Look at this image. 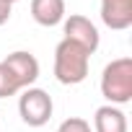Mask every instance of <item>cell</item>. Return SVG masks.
<instances>
[{
	"mask_svg": "<svg viewBox=\"0 0 132 132\" xmlns=\"http://www.w3.org/2000/svg\"><path fill=\"white\" fill-rule=\"evenodd\" d=\"M31 18L44 29L62 23L65 21V0H31Z\"/></svg>",
	"mask_w": 132,
	"mask_h": 132,
	"instance_id": "52a82bcc",
	"label": "cell"
},
{
	"mask_svg": "<svg viewBox=\"0 0 132 132\" xmlns=\"http://www.w3.org/2000/svg\"><path fill=\"white\" fill-rule=\"evenodd\" d=\"M16 93H21L18 80L13 78V73L5 68V65L0 62V98H8V96H16Z\"/></svg>",
	"mask_w": 132,
	"mask_h": 132,
	"instance_id": "9c48e42d",
	"label": "cell"
},
{
	"mask_svg": "<svg viewBox=\"0 0 132 132\" xmlns=\"http://www.w3.org/2000/svg\"><path fill=\"white\" fill-rule=\"evenodd\" d=\"M88 65H91V54L68 42V39H62L57 47H54V78L57 83L62 86H78L88 78Z\"/></svg>",
	"mask_w": 132,
	"mask_h": 132,
	"instance_id": "6da1fadb",
	"label": "cell"
},
{
	"mask_svg": "<svg viewBox=\"0 0 132 132\" xmlns=\"http://www.w3.org/2000/svg\"><path fill=\"white\" fill-rule=\"evenodd\" d=\"M11 11H13V3H11V0H0V26H3V23H8Z\"/></svg>",
	"mask_w": 132,
	"mask_h": 132,
	"instance_id": "8fae6325",
	"label": "cell"
},
{
	"mask_svg": "<svg viewBox=\"0 0 132 132\" xmlns=\"http://www.w3.org/2000/svg\"><path fill=\"white\" fill-rule=\"evenodd\" d=\"M57 132H93V129H91V122H86L83 117H68L57 127Z\"/></svg>",
	"mask_w": 132,
	"mask_h": 132,
	"instance_id": "30bf717a",
	"label": "cell"
},
{
	"mask_svg": "<svg viewBox=\"0 0 132 132\" xmlns=\"http://www.w3.org/2000/svg\"><path fill=\"white\" fill-rule=\"evenodd\" d=\"M62 34H65L62 39H68V42L83 47L88 54H93V52L98 49V44H101V34H98V29L93 26V21L86 18V16H80V13L65 16V21H62Z\"/></svg>",
	"mask_w": 132,
	"mask_h": 132,
	"instance_id": "277c9868",
	"label": "cell"
},
{
	"mask_svg": "<svg viewBox=\"0 0 132 132\" xmlns=\"http://www.w3.org/2000/svg\"><path fill=\"white\" fill-rule=\"evenodd\" d=\"M101 96L111 106H124L132 101V57H117L104 68Z\"/></svg>",
	"mask_w": 132,
	"mask_h": 132,
	"instance_id": "7a4b0ae2",
	"label": "cell"
},
{
	"mask_svg": "<svg viewBox=\"0 0 132 132\" xmlns=\"http://www.w3.org/2000/svg\"><path fill=\"white\" fill-rule=\"evenodd\" d=\"M3 65L13 73V78L18 80L21 91H23V88H31V86L36 83V78H39V60H36L31 52H26V49L11 52V54L3 60Z\"/></svg>",
	"mask_w": 132,
	"mask_h": 132,
	"instance_id": "5b68a950",
	"label": "cell"
},
{
	"mask_svg": "<svg viewBox=\"0 0 132 132\" xmlns=\"http://www.w3.org/2000/svg\"><path fill=\"white\" fill-rule=\"evenodd\" d=\"M93 132H127V114L111 104L98 106L93 111Z\"/></svg>",
	"mask_w": 132,
	"mask_h": 132,
	"instance_id": "ba28073f",
	"label": "cell"
},
{
	"mask_svg": "<svg viewBox=\"0 0 132 132\" xmlns=\"http://www.w3.org/2000/svg\"><path fill=\"white\" fill-rule=\"evenodd\" d=\"M52 111H54V104H52V96L44 88H36V86L23 88V93L18 98V114H21L23 124L44 127L52 119Z\"/></svg>",
	"mask_w": 132,
	"mask_h": 132,
	"instance_id": "3957f363",
	"label": "cell"
},
{
	"mask_svg": "<svg viewBox=\"0 0 132 132\" xmlns=\"http://www.w3.org/2000/svg\"><path fill=\"white\" fill-rule=\"evenodd\" d=\"M11 3H16V0H11Z\"/></svg>",
	"mask_w": 132,
	"mask_h": 132,
	"instance_id": "7c38bea8",
	"label": "cell"
},
{
	"mask_svg": "<svg viewBox=\"0 0 132 132\" xmlns=\"http://www.w3.org/2000/svg\"><path fill=\"white\" fill-rule=\"evenodd\" d=\"M101 21L111 31H127L132 26V0H101Z\"/></svg>",
	"mask_w": 132,
	"mask_h": 132,
	"instance_id": "8992f818",
	"label": "cell"
}]
</instances>
